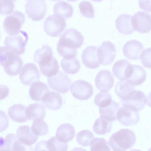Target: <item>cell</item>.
I'll return each mask as SVG.
<instances>
[{
	"instance_id": "5bb4252c",
	"label": "cell",
	"mask_w": 151,
	"mask_h": 151,
	"mask_svg": "<svg viewBox=\"0 0 151 151\" xmlns=\"http://www.w3.org/2000/svg\"><path fill=\"white\" fill-rule=\"evenodd\" d=\"M98 48L96 46L90 45L83 50L81 58L83 64L86 67L95 69L101 64L99 58Z\"/></svg>"
},
{
	"instance_id": "f6af8a7d",
	"label": "cell",
	"mask_w": 151,
	"mask_h": 151,
	"mask_svg": "<svg viewBox=\"0 0 151 151\" xmlns=\"http://www.w3.org/2000/svg\"><path fill=\"white\" fill-rule=\"evenodd\" d=\"M9 90V88L7 86L0 85V100H3L7 97Z\"/></svg>"
},
{
	"instance_id": "f35d334b",
	"label": "cell",
	"mask_w": 151,
	"mask_h": 151,
	"mask_svg": "<svg viewBox=\"0 0 151 151\" xmlns=\"http://www.w3.org/2000/svg\"><path fill=\"white\" fill-rule=\"evenodd\" d=\"M112 101L111 95L106 92H100L95 96L94 103L99 108L106 107L111 103Z\"/></svg>"
},
{
	"instance_id": "816d5d0a",
	"label": "cell",
	"mask_w": 151,
	"mask_h": 151,
	"mask_svg": "<svg viewBox=\"0 0 151 151\" xmlns=\"http://www.w3.org/2000/svg\"><path fill=\"white\" fill-rule=\"evenodd\" d=\"M32 151V150H29V151L27 150V151Z\"/></svg>"
},
{
	"instance_id": "8d00e7d4",
	"label": "cell",
	"mask_w": 151,
	"mask_h": 151,
	"mask_svg": "<svg viewBox=\"0 0 151 151\" xmlns=\"http://www.w3.org/2000/svg\"><path fill=\"white\" fill-rule=\"evenodd\" d=\"M94 138L93 134L91 132L88 130H83L78 133L76 140L80 145L83 147H86L89 145Z\"/></svg>"
},
{
	"instance_id": "9c48e42d",
	"label": "cell",
	"mask_w": 151,
	"mask_h": 151,
	"mask_svg": "<svg viewBox=\"0 0 151 151\" xmlns=\"http://www.w3.org/2000/svg\"><path fill=\"white\" fill-rule=\"evenodd\" d=\"M47 80L49 87L57 92L64 94L70 90L71 81L68 76L61 71L51 77L47 78Z\"/></svg>"
},
{
	"instance_id": "83f0119b",
	"label": "cell",
	"mask_w": 151,
	"mask_h": 151,
	"mask_svg": "<svg viewBox=\"0 0 151 151\" xmlns=\"http://www.w3.org/2000/svg\"><path fill=\"white\" fill-rule=\"evenodd\" d=\"M26 107L21 104H14L10 107L8 114L13 121L18 123H22L28 120L25 116Z\"/></svg>"
},
{
	"instance_id": "d4e9b609",
	"label": "cell",
	"mask_w": 151,
	"mask_h": 151,
	"mask_svg": "<svg viewBox=\"0 0 151 151\" xmlns=\"http://www.w3.org/2000/svg\"><path fill=\"white\" fill-rule=\"evenodd\" d=\"M53 51L49 45L44 44L35 52L33 56L34 61L39 65H43L50 60L53 57Z\"/></svg>"
},
{
	"instance_id": "7c38bea8",
	"label": "cell",
	"mask_w": 151,
	"mask_h": 151,
	"mask_svg": "<svg viewBox=\"0 0 151 151\" xmlns=\"http://www.w3.org/2000/svg\"><path fill=\"white\" fill-rule=\"evenodd\" d=\"M40 77V73L36 65L32 63H28L23 66L19 78L23 84L28 86L39 81Z\"/></svg>"
},
{
	"instance_id": "f546056e",
	"label": "cell",
	"mask_w": 151,
	"mask_h": 151,
	"mask_svg": "<svg viewBox=\"0 0 151 151\" xmlns=\"http://www.w3.org/2000/svg\"><path fill=\"white\" fill-rule=\"evenodd\" d=\"M120 105L115 101L112 100L111 103L104 107L99 108L100 116L112 122L117 120V113Z\"/></svg>"
},
{
	"instance_id": "4fadbf2b",
	"label": "cell",
	"mask_w": 151,
	"mask_h": 151,
	"mask_svg": "<svg viewBox=\"0 0 151 151\" xmlns=\"http://www.w3.org/2000/svg\"><path fill=\"white\" fill-rule=\"evenodd\" d=\"M116 51L115 45L111 42L104 41L98 48L99 58L101 64H110L115 59Z\"/></svg>"
},
{
	"instance_id": "603a6c76",
	"label": "cell",
	"mask_w": 151,
	"mask_h": 151,
	"mask_svg": "<svg viewBox=\"0 0 151 151\" xmlns=\"http://www.w3.org/2000/svg\"><path fill=\"white\" fill-rule=\"evenodd\" d=\"M46 111L45 107L41 104H31L26 108L25 114L27 120H43L45 116Z\"/></svg>"
},
{
	"instance_id": "ffe728a7",
	"label": "cell",
	"mask_w": 151,
	"mask_h": 151,
	"mask_svg": "<svg viewBox=\"0 0 151 151\" xmlns=\"http://www.w3.org/2000/svg\"><path fill=\"white\" fill-rule=\"evenodd\" d=\"M41 101L47 109L54 110L59 109L63 104V99L60 95L52 91L46 93L42 97Z\"/></svg>"
},
{
	"instance_id": "f1b7e54d",
	"label": "cell",
	"mask_w": 151,
	"mask_h": 151,
	"mask_svg": "<svg viewBox=\"0 0 151 151\" xmlns=\"http://www.w3.org/2000/svg\"><path fill=\"white\" fill-rule=\"evenodd\" d=\"M73 9L72 5L63 1L57 2L53 7V12L55 15L59 16L64 19H68L72 15Z\"/></svg>"
},
{
	"instance_id": "2e32d148",
	"label": "cell",
	"mask_w": 151,
	"mask_h": 151,
	"mask_svg": "<svg viewBox=\"0 0 151 151\" xmlns=\"http://www.w3.org/2000/svg\"><path fill=\"white\" fill-rule=\"evenodd\" d=\"M116 117L119 122L125 126L136 125L139 120V115L138 112L133 111L124 106L118 110Z\"/></svg>"
},
{
	"instance_id": "ba28073f",
	"label": "cell",
	"mask_w": 151,
	"mask_h": 151,
	"mask_svg": "<svg viewBox=\"0 0 151 151\" xmlns=\"http://www.w3.org/2000/svg\"><path fill=\"white\" fill-rule=\"evenodd\" d=\"M25 6L26 13L33 21H40L44 17L47 9L45 0H28Z\"/></svg>"
},
{
	"instance_id": "44dd1931",
	"label": "cell",
	"mask_w": 151,
	"mask_h": 151,
	"mask_svg": "<svg viewBox=\"0 0 151 151\" xmlns=\"http://www.w3.org/2000/svg\"><path fill=\"white\" fill-rule=\"evenodd\" d=\"M131 15L123 14H120L116 21V26L118 31L124 35L130 34L134 30L132 22Z\"/></svg>"
},
{
	"instance_id": "7a4b0ae2",
	"label": "cell",
	"mask_w": 151,
	"mask_h": 151,
	"mask_svg": "<svg viewBox=\"0 0 151 151\" xmlns=\"http://www.w3.org/2000/svg\"><path fill=\"white\" fill-rule=\"evenodd\" d=\"M136 137L134 133L127 129H122L113 134L108 142L113 151H126L135 144Z\"/></svg>"
},
{
	"instance_id": "4dcf8cb0",
	"label": "cell",
	"mask_w": 151,
	"mask_h": 151,
	"mask_svg": "<svg viewBox=\"0 0 151 151\" xmlns=\"http://www.w3.org/2000/svg\"><path fill=\"white\" fill-rule=\"evenodd\" d=\"M39 67L41 73L48 78L56 75L59 69L58 61L53 56L50 60L45 64L39 65Z\"/></svg>"
},
{
	"instance_id": "d6986e66",
	"label": "cell",
	"mask_w": 151,
	"mask_h": 151,
	"mask_svg": "<svg viewBox=\"0 0 151 151\" xmlns=\"http://www.w3.org/2000/svg\"><path fill=\"white\" fill-rule=\"evenodd\" d=\"M16 137L20 142L27 146L35 144L38 139L28 125L21 126L18 128L16 131Z\"/></svg>"
},
{
	"instance_id": "ab89813d",
	"label": "cell",
	"mask_w": 151,
	"mask_h": 151,
	"mask_svg": "<svg viewBox=\"0 0 151 151\" xmlns=\"http://www.w3.org/2000/svg\"><path fill=\"white\" fill-rule=\"evenodd\" d=\"M79 8L81 14L88 18L94 17V10L92 3L87 1H83L79 4Z\"/></svg>"
},
{
	"instance_id": "e575fe53",
	"label": "cell",
	"mask_w": 151,
	"mask_h": 151,
	"mask_svg": "<svg viewBox=\"0 0 151 151\" xmlns=\"http://www.w3.org/2000/svg\"><path fill=\"white\" fill-rule=\"evenodd\" d=\"M31 128L34 134L37 137L45 135L48 131V125L43 120H33Z\"/></svg>"
},
{
	"instance_id": "bcb514c9",
	"label": "cell",
	"mask_w": 151,
	"mask_h": 151,
	"mask_svg": "<svg viewBox=\"0 0 151 151\" xmlns=\"http://www.w3.org/2000/svg\"><path fill=\"white\" fill-rule=\"evenodd\" d=\"M46 140L40 141L35 146L34 151H49L47 147Z\"/></svg>"
},
{
	"instance_id": "7dc6e473",
	"label": "cell",
	"mask_w": 151,
	"mask_h": 151,
	"mask_svg": "<svg viewBox=\"0 0 151 151\" xmlns=\"http://www.w3.org/2000/svg\"><path fill=\"white\" fill-rule=\"evenodd\" d=\"M149 1L139 0L140 7L143 10L146 11H150V1Z\"/></svg>"
},
{
	"instance_id": "8992f818",
	"label": "cell",
	"mask_w": 151,
	"mask_h": 151,
	"mask_svg": "<svg viewBox=\"0 0 151 151\" xmlns=\"http://www.w3.org/2000/svg\"><path fill=\"white\" fill-rule=\"evenodd\" d=\"M84 38L76 29L70 28L66 29L60 37L58 43L69 48L77 49L83 44Z\"/></svg>"
},
{
	"instance_id": "cb8c5ba5",
	"label": "cell",
	"mask_w": 151,
	"mask_h": 151,
	"mask_svg": "<svg viewBox=\"0 0 151 151\" xmlns=\"http://www.w3.org/2000/svg\"><path fill=\"white\" fill-rule=\"evenodd\" d=\"M49 90L45 83L40 81L35 82L30 87L29 94L32 100L38 102L41 100L44 95Z\"/></svg>"
},
{
	"instance_id": "484cf974",
	"label": "cell",
	"mask_w": 151,
	"mask_h": 151,
	"mask_svg": "<svg viewBox=\"0 0 151 151\" xmlns=\"http://www.w3.org/2000/svg\"><path fill=\"white\" fill-rule=\"evenodd\" d=\"M132 74L127 80L133 86H139L145 81L146 73L144 68L140 65H132Z\"/></svg>"
},
{
	"instance_id": "3957f363",
	"label": "cell",
	"mask_w": 151,
	"mask_h": 151,
	"mask_svg": "<svg viewBox=\"0 0 151 151\" xmlns=\"http://www.w3.org/2000/svg\"><path fill=\"white\" fill-rule=\"evenodd\" d=\"M28 39L27 33L23 30L14 35H9L4 41L5 47L18 55L23 54L25 52Z\"/></svg>"
},
{
	"instance_id": "d6a6232c",
	"label": "cell",
	"mask_w": 151,
	"mask_h": 151,
	"mask_svg": "<svg viewBox=\"0 0 151 151\" xmlns=\"http://www.w3.org/2000/svg\"><path fill=\"white\" fill-rule=\"evenodd\" d=\"M112 129V122L100 117L96 119L93 127V130L98 135H104L109 132Z\"/></svg>"
},
{
	"instance_id": "52a82bcc",
	"label": "cell",
	"mask_w": 151,
	"mask_h": 151,
	"mask_svg": "<svg viewBox=\"0 0 151 151\" xmlns=\"http://www.w3.org/2000/svg\"><path fill=\"white\" fill-rule=\"evenodd\" d=\"M66 26L65 19L55 15L48 16L45 20L43 27L45 32L52 37L59 36Z\"/></svg>"
},
{
	"instance_id": "30bf717a",
	"label": "cell",
	"mask_w": 151,
	"mask_h": 151,
	"mask_svg": "<svg viewBox=\"0 0 151 151\" xmlns=\"http://www.w3.org/2000/svg\"><path fill=\"white\" fill-rule=\"evenodd\" d=\"M71 92L73 96L80 100H86L93 94L92 85L89 83L82 80L75 81L72 83Z\"/></svg>"
},
{
	"instance_id": "8fae6325",
	"label": "cell",
	"mask_w": 151,
	"mask_h": 151,
	"mask_svg": "<svg viewBox=\"0 0 151 151\" xmlns=\"http://www.w3.org/2000/svg\"><path fill=\"white\" fill-rule=\"evenodd\" d=\"M132 22L134 30L140 33L149 32L151 29L150 14L139 11L132 16Z\"/></svg>"
},
{
	"instance_id": "ee69618b",
	"label": "cell",
	"mask_w": 151,
	"mask_h": 151,
	"mask_svg": "<svg viewBox=\"0 0 151 151\" xmlns=\"http://www.w3.org/2000/svg\"><path fill=\"white\" fill-rule=\"evenodd\" d=\"M9 124V119L6 114L0 110V133L5 130Z\"/></svg>"
},
{
	"instance_id": "ac0fdd59",
	"label": "cell",
	"mask_w": 151,
	"mask_h": 151,
	"mask_svg": "<svg viewBox=\"0 0 151 151\" xmlns=\"http://www.w3.org/2000/svg\"><path fill=\"white\" fill-rule=\"evenodd\" d=\"M112 71L114 76L118 79L126 80L132 74V64L127 60H119L114 63Z\"/></svg>"
},
{
	"instance_id": "681fc988",
	"label": "cell",
	"mask_w": 151,
	"mask_h": 151,
	"mask_svg": "<svg viewBox=\"0 0 151 151\" xmlns=\"http://www.w3.org/2000/svg\"><path fill=\"white\" fill-rule=\"evenodd\" d=\"M5 141V138L2 137L0 136V146L4 143Z\"/></svg>"
},
{
	"instance_id": "d590c367",
	"label": "cell",
	"mask_w": 151,
	"mask_h": 151,
	"mask_svg": "<svg viewBox=\"0 0 151 151\" xmlns=\"http://www.w3.org/2000/svg\"><path fill=\"white\" fill-rule=\"evenodd\" d=\"M89 145L91 151H111L107 141L103 138H95Z\"/></svg>"
},
{
	"instance_id": "277c9868",
	"label": "cell",
	"mask_w": 151,
	"mask_h": 151,
	"mask_svg": "<svg viewBox=\"0 0 151 151\" xmlns=\"http://www.w3.org/2000/svg\"><path fill=\"white\" fill-rule=\"evenodd\" d=\"M24 14L18 10L13 11L5 18L3 23L5 31L9 35L18 34L25 21Z\"/></svg>"
},
{
	"instance_id": "c3c4849f",
	"label": "cell",
	"mask_w": 151,
	"mask_h": 151,
	"mask_svg": "<svg viewBox=\"0 0 151 151\" xmlns=\"http://www.w3.org/2000/svg\"><path fill=\"white\" fill-rule=\"evenodd\" d=\"M70 151H87L85 149L81 147H75Z\"/></svg>"
},
{
	"instance_id": "7bdbcfd3",
	"label": "cell",
	"mask_w": 151,
	"mask_h": 151,
	"mask_svg": "<svg viewBox=\"0 0 151 151\" xmlns=\"http://www.w3.org/2000/svg\"><path fill=\"white\" fill-rule=\"evenodd\" d=\"M140 60L142 65L145 67L151 68V49L148 47L145 49L141 53Z\"/></svg>"
},
{
	"instance_id": "5b68a950",
	"label": "cell",
	"mask_w": 151,
	"mask_h": 151,
	"mask_svg": "<svg viewBox=\"0 0 151 151\" xmlns=\"http://www.w3.org/2000/svg\"><path fill=\"white\" fill-rule=\"evenodd\" d=\"M121 100L122 106L136 112L142 110L147 104V101L144 93L140 91L135 90L131 92Z\"/></svg>"
},
{
	"instance_id": "e0dca14e",
	"label": "cell",
	"mask_w": 151,
	"mask_h": 151,
	"mask_svg": "<svg viewBox=\"0 0 151 151\" xmlns=\"http://www.w3.org/2000/svg\"><path fill=\"white\" fill-rule=\"evenodd\" d=\"M144 47L141 42L135 40L127 41L124 45L123 51L124 55L129 59L136 60L140 58Z\"/></svg>"
},
{
	"instance_id": "f5cc1de1",
	"label": "cell",
	"mask_w": 151,
	"mask_h": 151,
	"mask_svg": "<svg viewBox=\"0 0 151 151\" xmlns=\"http://www.w3.org/2000/svg\"></svg>"
},
{
	"instance_id": "1f68e13d",
	"label": "cell",
	"mask_w": 151,
	"mask_h": 151,
	"mask_svg": "<svg viewBox=\"0 0 151 151\" xmlns=\"http://www.w3.org/2000/svg\"><path fill=\"white\" fill-rule=\"evenodd\" d=\"M61 66L66 73L74 74L77 73L81 68V64L77 58L71 59L63 58L60 62Z\"/></svg>"
},
{
	"instance_id": "b9f144b4",
	"label": "cell",
	"mask_w": 151,
	"mask_h": 151,
	"mask_svg": "<svg viewBox=\"0 0 151 151\" xmlns=\"http://www.w3.org/2000/svg\"><path fill=\"white\" fill-rule=\"evenodd\" d=\"M14 1L0 0V14L8 15L13 12L14 7Z\"/></svg>"
},
{
	"instance_id": "7402d4cb",
	"label": "cell",
	"mask_w": 151,
	"mask_h": 151,
	"mask_svg": "<svg viewBox=\"0 0 151 151\" xmlns=\"http://www.w3.org/2000/svg\"><path fill=\"white\" fill-rule=\"evenodd\" d=\"M75 135L74 127L70 124L65 123L62 124L58 128L55 137L60 141L65 143L71 141Z\"/></svg>"
},
{
	"instance_id": "9a60e30c",
	"label": "cell",
	"mask_w": 151,
	"mask_h": 151,
	"mask_svg": "<svg viewBox=\"0 0 151 151\" xmlns=\"http://www.w3.org/2000/svg\"><path fill=\"white\" fill-rule=\"evenodd\" d=\"M95 81L96 86L98 90L106 92L113 86L114 78L110 71L104 70L98 73Z\"/></svg>"
},
{
	"instance_id": "60d3db41",
	"label": "cell",
	"mask_w": 151,
	"mask_h": 151,
	"mask_svg": "<svg viewBox=\"0 0 151 151\" xmlns=\"http://www.w3.org/2000/svg\"><path fill=\"white\" fill-rule=\"evenodd\" d=\"M57 48L59 54L65 59H71L75 58L78 53L77 49L68 48L58 43Z\"/></svg>"
},
{
	"instance_id": "6da1fadb",
	"label": "cell",
	"mask_w": 151,
	"mask_h": 151,
	"mask_svg": "<svg viewBox=\"0 0 151 151\" xmlns=\"http://www.w3.org/2000/svg\"><path fill=\"white\" fill-rule=\"evenodd\" d=\"M0 65L5 72L10 76L18 74L23 66L20 57L5 46H0Z\"/></svg>"
},
{
	"instance_id": "74e56055",
	"label": "cell",
	"mask_w": 151,
	"mask_h": 151,
	"mask_svg": "<svg viewBox=\"0 0 151 151\" xmlns=\"http://www.w3.org/2000/svg\"><path fill=\"white\" fill-rule=\"evenodd\" d=\"M46 145L49 151H67L68 147L66 144L60 141L55 136L47 141Z\"/></svg>"
},
{
	"instance_id": "f907efd6",
	"label": "cell",
	"mask_w": 151,
	"mask_h": 151,
	"mask_svg": "<svg viewBox=\"0 0 151 151\" xmlns=\"http://www.w3.org/2000/svg\"><path fill=\"white\" fill-rule=\"evenodd\" d=\"M129 151H142L140 150L139 149H132L130 150Z\"/></svg>"
},
{
	"instance_id": "836d02e7",
	"label": "cell",
	"mask_w": 151,
	"mask_h": 151,
	"mask_svg": "<svg viewBox=\"0 0 151 151\" xmlns=\"http://www.w3.org/2000/svg\"><path fill=\"white\" fill-rule=\"evenodd\" d=\"M135 89L134 86L131 85L126 79L117 82L115 86L114 91L117 96L122 100Z\"/></svg>"
},
{
	"instance_id": "4316f807",
	"label": "cell",
	"mask_w": 151,
	"mask_h": 151,
	"mask_svg": "<svg viewBox=\"0 0 151 151\" xmlns=\"http://www.w3.org/2000/svg\"><path fill=\"white\" fill-rule=\"evenodd\" d=\"M5 144L4 146L5 151H26L28 149L27 146L22 144L18 139L15 135L13 133L7 134L5 138Z\"/></svg>"
}]
</instances>
